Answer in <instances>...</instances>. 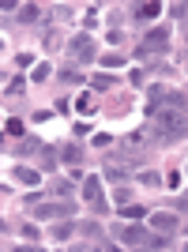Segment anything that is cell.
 Segmentation results:
<instances>
[{
	"label": "cell",
	"instance_id": "obj_1",
	"mask_svg": "<svg viewBox=\"0 0 188 252\" xmlns=\"http://www.w3.org/2000/svg\"><path fill=\"white\" fill-rule=\"evenodd\" d=\"M155 121H151V136L158 139H177L188 132V109H169V105H162V109H155Z\"/></svg>",
	"mask_w": 188,
	"mask_h": 252
},
{
	"label": "cell",
	"instance_id": "obj_2",
	"mask_svg": "<svg viewBox=\"0 0 188 252\" xmlns=\"http://www.w3.org/2000/svg\"><path fill=\"white\" fill-rule=\"evenodd\" d=\"M169 49V31L166 27H155V31H147V38L136 45V57H155V53H166Z\"/></svg>",
	"mask_w": 188,
	"mask_h": 252
},
{
	"label": "cell",
	"instance_id": "obj_3",
	"mask_svg": "<svg viewBox=\"0 0 188 252\" xmlns=\"http://www.w3.org/2000/svg\"><path fill=\"white\" fill-rule=\"evenodd\" d=\"M68 53H72L75 61L91 64L94 61V38H91V34H75V38H68Z\"/></svg>",
	"mask_w": 188,
	"mask_h": 252
},
{
	"label": "cell",
	"instance_id": "obj_4",
	"mask_svg": "<svg viewBox=\"0 0 188 252\" xmlns=\"http://www.w3.org/2000/svg\"><path fill=\"white\" fill-rule=\"evenodd\" d=\"M38 207V219H72L75 215V203L72 200H61V203H34Z\"/></svg>",
	"mask_w": 188,
	"mask_h": 252
},
{
	"label": "cell",
	"instance_id": "obj_5",
	"mask_svg": "<svg viewBox=\"0 0 188 252\" xmlns=\"http://www.w3.org/2000/svg\"><path fill=\"white\" fill-rule=\"evenodd\" d=\"M151 147V128H132L125 136V151L128 155H143V151Z\"/></svg>",
	"mask_w": 188,
	"mask_h": 252
},
{
	"label": "cell",
	"instance_id": "obj_6",
	"mask_svg": "<svg viewBox=\"0 0 188 252\" xmlns=\"http://www.w3.org/2000/svg\"><path fill=\"white\" fill-rule=\"evenodd\" d=\"M147 222H151V230H155V233H166V237L177 230V219H173V215H162V211H158V215H151Z\"/></svg>",
	"mask_w": 188,
	"mask_h": 252
},
{
	"label": "cell",
	"instance_id": "obj_7",
	"mask_svg": "<svg viewBox=\"0 0 188 252\" xmlns=\"http://www.w3.org/2000/svg\"><path fill=\"white\" fill-rule=\"evenodd\" d=\"M105 181H113V185H128V177H132V166H117V162H105Z\"/></svg>",
	"mask_w": 188,
	"mask_h": 252
},
{
	"label": "cell",
	"instance_id": "obj_8",
	"mask_svg": "<svg viewBox=\"0 0 188 252\" xmlns=\"http://www.w3.org/2000/svg\"><path fill=\"white\" fill-rule=\"evenodd\" d=\"M72 192H75L72 181H61V177H57V181L49 185V196H57V200H72Z\"/></svg>",
	"mask_w": 188,
	"mask_h": 252
},
{
	"label": "cell",
	"instance_id": "obj_9",
	"mask_svg": "<svg viewBox=\"0 0 188 252\" xmlns=\"http://www.w3.org/2000/svg\"><path fill=\"white\" fill-rule=\"evenodd\" d=\"M83 196H87L91 203H94V200H102V177H98V173L83 181Z\"/></svg>",
	"mask_w": 188,
	"mask_h": 252
},
{
	"label": "cell",
	"instance_id": "obj_10",
	"mask_svg": "<svg viewBox=\"0 0 188 252\" xmlns=\"http://www.w3.org/2000/svg\"><path fill=\"white\" fill-rule=\"evenodd\" d=\"M57 79H61L64 87H75V83H83V72H79V68H61Z\"/></svg>",
	"mask_w": 188,
	"mask_h": 252
},
{
	"label": "cell",
	"instance_id": "obj_11",
	"mask_svg": "<svg viewBox=\"0 0 188 252\" xmlns=\"http://www.w3.org/2000/svg\"><path fill=\"white\" fill-rule=\"evenodd\" d=\"M61 158L68 162V166H79V162H83V151L75 147V143H64V147H61Z\"/></svg>",
	"mask_w": 188,
	"mask_h": 252
},
{
	"label": "cell",
	"instance_id": "obj_12",
	"mask_svg": "<svg viewBox=\"0 0 188 252\" xmlns=\"http://www.w3.org/2000/svg\"><path fill=\"white\" fill-rule=\"evenodd\" d=\"M42 19V8H38V4H23L19 8V23H38Z\"/></svg>",
	"mask_w": 188,
	"mask_h": 252
},
{
	"label": "cell",
	"instance_id": "obj_13",
	"mask_svg": "<svg viewBox=\"0 0 188 252\" xmlns=\"http://www.w3.org/2000/svg\"><path fill=\"white\" fill-rule=\"evenodd\" d=\"M121 215H125V219H147V207H139V203H121Z\"/></svg>",
	"mask_w": 188,
	"mask_h": 252
},
{
	"label": "cell",
	"instance_id": "obj_14",
	"mask_svg": "<svg viewBox=\"0 0 188 252\" xmlns=\"http://www.w3.org/2000/svg\"><path fill=\"white\" fill-rule=\"evenodd\" d=\"M23 132H27V128H23L19 117H8V121H4V136H23Z\"/></svg>",
	"mask_w": 188,
	"mask_h": 252
},
{
	"label": "cell",
	"instance_id": "obj_15",
	"mask_svg": "<svg viewBox=\"0 0 188 252\" xmlns=\"http://www.w3.org/2000/svg\"><path fill=\"white\" fill-rule=\"evenodd\" d=\"M155 15H158V4H155V0H151V4H139V8H136V19H155Z\"/></svg>",
	"mask_w": 188,
	"mask_h": 252
},
{
	"label": "cell",
	"instance_id": "obj_16",
	"mask_svg": "<svg viewBox=\"0 0 188 252\" xmlns=\"http://www.w3.org/2000/svg\"><path fill=\"white\" fill-rule=\"evenodd\" d=\"M117 87V75H94V91H109Z\"/></svg>",
	"mask_w": 188,
	"mask_h": 252
},
{
	"label": "cell",
	"instance_id": "obj_17",
	"mask_svg": "<svg viewBox=\"0 0 188 252\" xmlns=\"http://www.w3.org/2000/svg\"><path fill=\"white\" fill-rule=\"evenodd\" d=\"M34 151H42V143L38 139H23L19 147H15V155H34Z\"/></svg>",
	"mask_w": 188,
	"mask_h": 252
},
{
	"label": "cell",
	"instance_id": "obj_18",
	"mask_svg": "<svg viewBox=\"0 0 188 252\" xmlns=\"http://www.w3.org/2000/svg\"><path fill=\"white\" fill-rule=\"evenodd\" d=\"M42 169H57V151L42 147Z\"/></svg>",
	"mask_w": 188,
	"mask_h": 252
},
{
	"label": "cell",
	"instance_id": "obj_19",
	"mask_svg": "<svg viewBox=\"0 0 188 252\" xmlns=\"http://www.w3.org/2000/svg\"><path fill=\"white\" fill-rule=\"evenodd\" d=\"M31 79H34V83L49 79V64H45V61H38V68H31Z\"/></svg>",
	"mask_w": 188,
	"mask_h": 252
},
{
	"label": "cell",
	"instance_id": "obj_20",
	"mask_svg": "<svg viewBox=\"0 0 188 252\" xmlns=\"http://www.w3.org/2000/svg\"><path fill=\"white\" fill-rule=\"evenodd\" d=\"M15 181H23V185H38V173H34V169H15Z\"/></svg>",
	"mask_w": 188,
	"mask_h": 252
},
{
	"label": "cell",
	"instance_id": "obj_21",
	"mask_svg": "<svg viewBox=\"0 0 188 252\" xmlns=\"http://www.w3.org/2000/svg\"><path fill=\"white\" fill-rule=\"evenodd\" d=\"M75 109H79V113H94V98L91 94H79V98H75Z\"/></svg>",
	"mask_w": 188,
	"mask_h": 252
},
{
	"label": "cell",
	"instance_id": "obj_22",
	"mask_svg": "<svg viewBox=\"0 0 188 252\" xmlns=\"http://www.w3.org/2000/svg\"><path fill=\"white\" fill-rule=\"evenodd\" d=\"M139 181H143V185H151V189H155V185H162V177H158L155 169H143V173H139Z\"/></svg>",
	"mask_w": 188,
	"mask_h": 252
},
{
	"label": "cell",
	"instance_id": "obj_23",
	"mask_svg": "<svg viewBox=\"0 0 188 252\" xmlns=\"http://www.w3.org/2000/svg\"><path fill=\"white\" fill-rule=\"evenodd\" d=\"M68 233H72V222H61V226L53 230V237H57V241H68Z\"/></svg>",
	"mask_w": 188,
	"mask_h": 252
},
{
	"label": "cell",
	"instance_id": "obj_24",
	"mask_svg": "<svg viewBox=\"0 0 188 252\" xmlns=\"http://www.w3.org/2000/svg\"><path fill=\"white\" fill-rule=\"evenodd\" d=\"M98 64H102V68H121V64H125V61H121L117 53H109V57H102V61H98Z\"/></svg>",
	"mask_w": 188,
	"mask_h": 252
},
{
	"label": "cell",
	"instance_id": "obj_25",
	"mask_svg": "<svg viewBox=\"0 0 188 252\" xmlns=\"http://www.w3.org/2000/svg\"><path fill=\"white\" fill-rule=\"evenodd\" d=\"M117 203H132V189H117Z\"/></svg>",
	"mask_w": 188,
	"mask_h": 252
},
{
	"label": "cell",
	"instance_id": "obj_26",
	"mask_svg": "<svg viewBox=\"0 0 188 252\" xmlns=\"http://www.w3.org/2000/svg\"><path fill=\"white\" fill-rule=\"evenodd\" d=\"M83 233H87V237H102V230H98L94 222H83Z\"/></svg>",
	"mask_w": 188,
	"mask_h": 252
},
{
	"label": "cell",
	"instance_id": "obj_27",
	"mask_svg": "<svg viewBox=\"0 0 188 252\" xmlns=\"http://www.w3.org/2000/svg\"><path fill=\"white\" fill-rule=\"evenodd\" d=\"M8 94H23V79H11V83H8Z\"/></svg>",
	"mask_w": 188,
	"mask_h": 252
},
{
	"label": "cell",
	"instance_id": "obj_28",
	"mask_svg": "<svg viewBox=\"0 0 188 252\" xmlns=\"http://www.w3.org/2000/svg\"><path fill=\"white\" fill-rule=\"evenodd\" d=\"M173 15H177V19H185V15H188V4H173Z\"/></svg>",
	"mask_w": 188,
	"mask_h": 252
},
{
	"label": "cell",
	"instance_id": "obj_29",
	"mask_svg": "<svg viewBox=\"0 0 188 252\" xmlns=\"http://www.w3.org/2000/svg\"><path fill=\"white\" fill-rule=\"evenodd\" d=\"M177 207H181V211H188V196H181V200H177Z\"/></svg>",
	"mask_w": 188,
	"mask_h": 252
}]
</instances>
